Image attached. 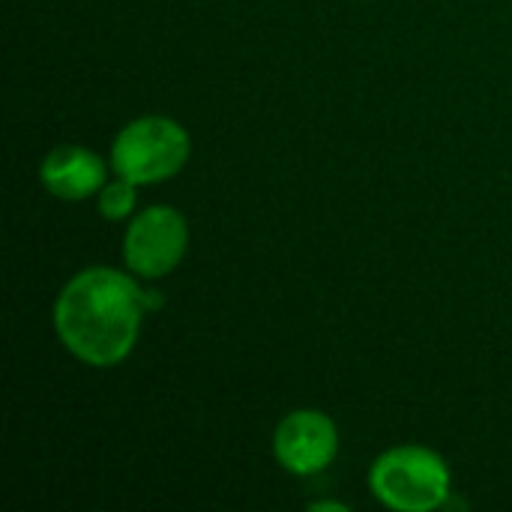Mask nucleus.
Masks as SVG:
<instances>
[{
  "mask_svg": "<svg viewBox=\"0 0 512 512\" xmlns=\"http://www.w3.org/2000/svg\"><path fill=\"white\" fill-rule=\"evenodd\" d=\"M132 276L114 267H87L60 288L54 330L75 360L108 369L135 351L147 309L144 288Z\"/></svg>",
  "mask_w": 512,
  "mask_h": 512,
  "instance_id": "1",
  "label": "nucleus"
},
{
  "mask_svg": "<svg viewBox=\"0 0 512 512\" xmlns=\"http://www.w3.org/2000/svg\"><path fill=\"white\" fill-rule=\"evenodd\" d=\"M369 489L387 510H444L453 495V474L441 453L420 444H402L372 462Z\"/></svg>",
  "mask_w": 512,
  "mask_h": 512,
  "instance_id": "2",
  "label": "nucleus"
},
{
  "mask_svg": "<svg viewBox=\"0 0 512 512\" xmlns=\"http://www.w3.org/2000/svg\"><path fill=\"white\" fill-rule=\"evenodd\" d=\"M192 153L189 132L162 114H147L126 123L111 141V171L138 183L153 186L177 177Z\"/></svg>",
  "mask_w": 512,
  "mask_h": 512,
  "instance_id": "3",
  "label": "nucleus"
},
{
  "mask_svg": "<svg viewBox=\"0 0 512 512\" xmlns=\"http://www.w3.org/2000/svg\"><path fill=\"white\" fill-rule=\"evenodd\" d=\"M186 249H189L186 216L165 204L144 207L123 234V261L129 273H135L144 282H156L174 273Z\"/></svg>",
  "mask_w": 512,
  "mask_h": 512,
  "instance_id": "4",
  "label": "nucleus"
},
{
  "mask_svg": "<svg viewBox=\"0 0 512 512\" xmlns=\"http://www.w3.org/2000/svg\"><path fill=\"white\" fill-rule=\"evenodd\" d=\"M339 453L336 423L315 408H300L282 417L273 432V456L294 477H315L333 465Z\"/></svg>",
  "mask_w": 512,
  "mask_h": 512,
  "instance_id": "5",
  "label": "nucleus"
},
{
  "mask_svg": "<svg viewBox=\"0 0 512 512\" xmlns=\"http://www.w3.org/2000/svg\"><path fill=\"white\" fill-rule=\"evenodd\" d=\"M108 180V165L90 147L63 144L39 162V183L60 201H84Z\"/></svg>",
  "mask_w": 512,
  "mask_h": 512,
  "instance_id": "6",
  "label": "nucleus"
},
{
  "mask_svg": "<svg viewBox=\"0 0 512 512\" xmlns=\"http://www.w3.org/2000/svg\"><path fill=\"white\" fill-rule=\"evenodd\" d=\"M138 201V183L114 174V180H105V186L96 192V207L108 222H123L132 216Z\"/></svg>",
  "mask_w": 512,
  "mask_h": 512,
  "instance_id": "7",
  "label": "nucleus"
},
{
  "mask_svg": "<svg viewBox=\"0 0 512 512\" xmlns=\"http://www.w3.org/2000/svg\"><path fill=\"white\" fill-rule=\"evenodd\" d=\"M162 306H165L162 294H159L156 288H144V309H147V312H156V309H162Z\"/></svg>",
  "mask_w": 512,
  "mask_h": 512,
  "instance_id": "8",
  "label": "nucleus"
},
{
  "mask_svg": "<svg viewBox=\"0 0 512 512\" xmlns=\"http://www.w3.org/2000/svg\"><path fill=\"white\" fill-rule=\"evenodd\" d=\"M309 510H336V512H345L348 507L345 504H339V501H315V504H309Z\"/></svg>",
  "mask_w": 512,
  "mask_h": 512,
  "instance_id": "9",
  "label": "nucleus"
}]
</instances>
